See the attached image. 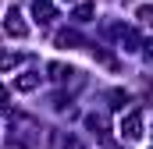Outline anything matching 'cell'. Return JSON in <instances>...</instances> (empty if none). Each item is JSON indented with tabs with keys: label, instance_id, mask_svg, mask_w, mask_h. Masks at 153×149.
Returning a JSON list of instances; mask_svg holds the SVG:
<instances>
[{
	"label": "cell",
	"instance_id": "1",
	"mask_svg": "<svg viewBox=\"0 0 153 149\" xmlns=\"http://www.w3.org/2000/svg\"><path fill=\"white\" fill-rule=\"evenodd\" d=\"M121 131H125L128 139H143V117H139V114H128V117L121 121Z\"/></svg>",
	"mask_w": 153,
	"mask_h": 149
}]
</instances>
